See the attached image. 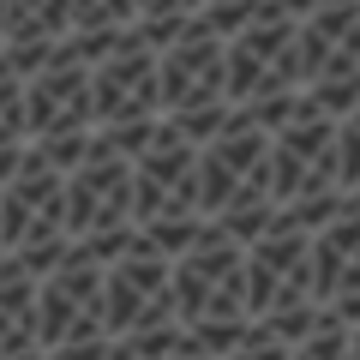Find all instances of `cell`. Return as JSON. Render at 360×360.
Returning <instances> with one entry per match:
<instances>
[{"label": "cell", "mask_w": 360, "mask_h": 360, "mask_svg": "<svg viewBox=\"0 0 360 360\" xmlns=\"http://www.w3.org/2000/svg\"><path fill=\"white\" fill-rule=\"evenodd\" d=\"M174 319L193 324H252L246 312V246H234L217 222H205V234L193 240V252L174 258Z\"/></svg>", "instance_id": "1"}, {"label": "cell", "mask_w": 360, "mask_h": 360, "mask_svg": "<svg viewBox=\"0 0 360 360\" xmlns=\"http://www.w3.org/2000/svg\"><path fill=\"white\" fill-rule=\"evenodd\" d=\"M103 276L108 264L72 246L60 264L37 283V342L42 354H60V348H78V342H103L108 324H103ZM115 342V336H108Z\"/></svg>", "instance_id": "2"}, {"label": "cell", "mask_w": 360, "mask_h": 360, "mask_svg": "<svg viewBox=\"0 0 360 360\" xmlns=\"http://www.w3.org/2000/svg\"><path fill=\"white\" fill-rule=\"evenodd\" d=\"M168 276H174V264H168L162 252H150L144 234H132V246L108 264V276H103V324H108L115 342L144 336V330H162V324H180Z\"/></svg>", "instance_id": "3"}, {"label": "cell", "mask_w": 360, "mask_h": 360, "mask_svg": "<svg viewBox=\"0 0 360 360\" xmlns=\"http://www.w3.org/2000/svg\"><path fill=\"white\" fill-rule=\"evenodd\" d=\"M132 162L108 156L103 144L84 156V168L66 174V240H115L132 234Z\"/></svg>", "instance_id": "4"}, {"label": "cell", "mask_w": 360, "mask_h": 360, "mask_svg": "<svg viewBox=\"0 0 360 360\" xmlns=\"http://www.w3.org/2000/svg\"><path fill=\"white\" fill-rule=\"evenodd\" d=\"M168 217H198V144H186L162 120L150 150L132 162V222L150 229Z\"/></svg>", "instance_id": "5"}, {"label": "cell", "mask_w": 360, "mask_h": 360, "mask_svg": "<svg viewBox=\"0 0 360 360\" xmlns=\"http://www.w3.org/2000/svg\"><path fill=\"white\" fill-rule=\"evenodd\" d=\"M156 96L162 115H198L229 103V42L210 37L205 18H193L174 49L156 54Z\"/></svg>", "instance_id": "6"}, {"label": "cell", "mask_w": 360, "mask_h": 360, "mask_svg": "<svg viewBox=\"0 0 360 360\" xmlns=\"http://www.w3.org/2000/svg\"><path fill=\"white\" fill-rule=\"evenodd\" d=\"M90 115L103 127H132V120H162V96H156V54L127 30L108 60L90 66Z\"/></svg>", "instance_id": "7"}, {"label": "cell", "mask_w": 360, "mask_h": 360, "mask_svg": "<svg viewBox=\"0 0 360 360\" xmlns=\"http://www.w3.org/2000/svg\"><path fill=\"white\" fill-rule=\"evenodd\" d=\"M25 132L30 139L96 132V115H90V66H78L72 54H54L37 78H25Z\"/></svg>", "instance_id": "8"}, {"label": "cell", "mask_w": 360, "mask_h": 360, "mask_svg": "<svg viewBox=\"0 0 360 360\" xmlns=\"http://www.w3.org/2000/svg\"><path fill=\"white\" fill-rule=\"evenodd\" d=\"M25 354H42L37 342V276L6 258L0 270V360H25Z\"/></svg>", "instance_id": "9"}, {"label": "cell", "mask_w": 360, "mask_h": 360, "mask_svg": "<svg viewBox=\"0 0 360 360\" xmlns=\"http://www.w3.org/2000/svg\"><path fill=\"white\" fill-rule=\"evenodd\" d=\"M139 18V0H72V30L66 37H103V30H127Z\"/></svg>", "instance_id": "10"}, {"label": "cell", "mask_w": 360, "mask_h": 360, "mask_svg": "<svg viewBox=\"0 0 360 360\" xmlns=\"http://www.w3.org/2000/svg\"><path fill=\"white\" fill-rule=\"evenodd\" d=\"M30 132H25V78L0 60V156L6 150H25Z\"/></svg>", "instance_id": "11"}, {"label": "cell", "mask_w": 360, "mask_h": 360, "mask_svg": "<svg viewBox=\"0 0 360 360\" xmlns=\"http://www.w3.org/2000/svg\"><path fill=\"white\" fill-rule=\"evenodd\" d=\"M198 13H205V0H139V18L132 25H186Z\"/></svg>", "instance_id": "12"}, {"label": "cell", "mask_w": 360, "mask_h": 360, "mask_svg": "<svg viewBox=\"0 0 360 360\" xmlns=\"http://www.w3.org/2000/svg\"><path fill=\"white\" fill-rule=\"evenodd\" d=\"M229 360H295V348H283L276 336L264 330V324H252V330H246V342L234 348Z\"/></svg>", "instance_id": "13"}, {"label": "cell", "mask_w": 360, "mask_h": 360, "mask_svg": "<svg viewBox=\"0 0 360 360\" xmlns=\"http://www.w3.org/2000/svg\"><path fill=\"white\" fill-rule=\"evenodd\" d=\"M108 360H132V354H127V348H120V342H115V354H108Z\"/></svg>", "instance_id": "14"}, {"label": "cell", "mask_w": 360, "mask_h": 360, "mask_svg": "<svg viewBox=\"0 0 360 360\" xmlns=\"http://www.w3.org/2000/svg\"><path fill=\"white\" fill-rule=\"evenodd\" d=\"M174 360H205V354H186V348H180V354H174Z\"/></svg>", "instance_id": "15"}, {"label": "cell", "mask_w": 360, "mask_h": 360, "mask_svg": "<svg viewBox=\"0 0 360 360\" xmlns=\"http://www.w3.org/2000/svg\"><path fill=\"white\" fill-rule=\"evenodd\" d=\"M42 360H49V354H42Z\"/></svg>", "instance_id": "16"}]
</instances>
